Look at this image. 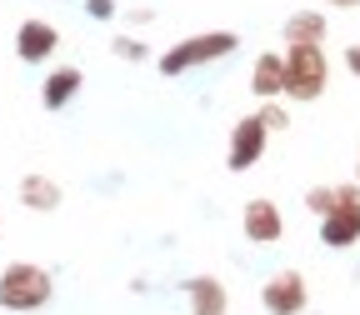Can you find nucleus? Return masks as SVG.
<instances>
[{
	"mask_svg": "<svg viewBox=\"0 0 360 315\" xmlns=\"http://www.w3.org/2000/svg\"><path fill=\"white\" fill-rule=\"evenodd\" d=\"M240 51V35L236 30H200V35H186V40H175L170 51H160L155 70L165 80H180V75H191L200 65H215V60H231Z\"/></svg>",
	"mask_w": 360,
	"mask_h": 315,
	"instance_id": "nucleus-1",
	"label": "nucleus"
},
{
	"mask_svg": "<svg viewBox=\"0 0 360 315\" xmlns=\"http://www.w3.org/2000/svg\"><path fill=\"white\" fill-rule=\"evenodd\" d=\"M56 300V281L51 270L35 265V260H11L6 270H0V310L11 315H35Z\"/></svg>",
	"mask_w": 360,
	"mask_h": 315,
	"instance_id": "nucleus-2",
	"label": "nucleus"
},
{
	"mask_svg": "<svg viewBox=\"0 0 360 315\" xmlns=\"http://www.w3.org/2000/svg\"><path fill=\"white\" fill-rule=\"evenodd\" d=\"M285 101L295 105H310L326 96V80H330V65H326V51L321 45H285Z\"/></svg>",
	"mask_w": 360,
	"mask_h": 315,
	"instance_id": "nucleus-3",
	"label": "nucleus"
},
{
	"mask_svg": "<svg viewBox=\"0 0 360 315\" xmlns=\"http://www.w3.org/2000/svg\"><path fill=\"white\" fill-rule=\"evenodd\" d=\"M321 245H330V250L360 245V186L355 180L335 186V205L321 215Z\"/></svg>",
	"mask_w": 360,
	"mask_h": 315,
	"instance_id": "nucleus-4",
	"label": "nucleus"
},
{
	"mask_svg": "<svg viewBox=\"0 0 360 315\" xmlns=\"http://www.w3.org/2000/svg\"><path fill=\"white\" fill-rule=\"evenodd\" d=\"M265 146H270V130H265L255 115H240V120L231 125V141H225V165H231L236 175H245V170L260 165Z\"/></svg>",
	"mask_w": 360,
	"mask_h": 315,
	"instance_id": "nucleus-5",
	"label": "nucleus"
},
{
	"mask_svg": "<svg viewBox=\"0 0 360 315\" xmlns=\"http://www.w3.org/2000/svg\"><path fill=\"white\" fill-rule=\"evenodd\" d=\"M260 305H265V315H305V305H310L305 276L300 270H276V276L260 285Z\"/></svg>",
	"mask_w": 360,
	"mask_h": 315,
	"instance_id": "nucleus-6",
	"label": "nucleus"
},
{
	"mask_svg": "<svg viewBox=\"0 0 360 315\" xmlns=\"http://www.w3.org/2000/svg\"><path fill=\"white\" fill-rule=\"evenodd\" d=\"M240 231H245L250 245H276L285 236V215H281V205L270 200V195H255L240 210Z\"/></svg>",
	"mask_w": 360,
	"mask_h": 315,
	"instance_id": "nucleus-7",
	"label": "nucleus"
},
{
	"mask_svg": "<svg viewBox=\"0 0 360 315\" xmlns=\"http://www.w3.org/2000/svg\"><path fill=\"white\" fill-rule=\"evenodd\" d=\"M56 45H60V30L51 20L30 15V20L15 25V60H25V65H45L56 56Z\"/></svg>",
	"mask_w": 360,
	"mask_h": 315,
	"instance_id": "nucleus-8",
	"label": "nucleus"
},
{
	"mask_svg": "<svg viewBox=\"0 0 360 315\" xmlns=\"http://www.w3.org/2000/svg\"><path fill=\"white\" fill-rule=\"evenodd\" d=\"M250 96L255 101H285V56L281 51H260L250 65Z\"/></svg>",
	"mask_w": 360,
	"mask_h": 315,
	"instance_id": "nucleus-9",
	"label": "nucleus"
},
{
	"mask_svg": "<svg viewBox=\"0 0 360 315\" xmlns=\"http://www.w3.org/2000/svg\"><path fill=\"white\" fill-rule=\"evenodd\" d=\"M80 85H85V70L80 65H56L51 75L40 80V105L45 110H65L80 96Z\"/></svg>",
	"mask_w": 360,
	"mask_h": 315,
	"instance_id": "nucleus-10",
	"label": "nucleus"
},
{
	"mask_svg": "<svg viewBox=\"0 0 360 315\" xmlns=\"http://www.w3.org/2000/svg\"><path fill=\"white\" fill-rule=\"evenodd\" d=\"M15 195H20V205L25 210H35V215H51V210H60V200H65V191H60V180H51V175H20V186H15Z\"/></svg>",
	"mask_w": 360,
	"mask_h": 315,
	"instance_id": "nucleus-11",
	"label": "nucleus"
},
{
	"mask_svg": "<svg viewBox=\"0 0 360 315\" xmlns=\"http://www.w3.org/2000/svg\"><path fill=\"white\" fill-rule=\"evenodd\" d=\"M186 300H191V315H225L231 310V290H225V281H215V276H191Z\"/></svg>",
	"mask_w": 360,
	"mask_h": 315,
	"instance_id": "nucleus-12",
	"label": "nucleus"
},
{
	"mask_svg": "<svg viewBox=\"0 0 360 315\" xmlns=\"http://www.w3.org/2000/svg\"><path fill=\"white\" fill-rule=\"evenodd\" d=\"M326 30H330V20H326L321 11H295V15H285V25H281L285 45H321Z\"/></svg>",
	"mask_w": 360,
	"mask_h": 315,
	"instance_id": "nucleus-13",
	"label": "nucleus"
},
{
	"mask_svg": "<svg viewBox=\"0 0 360 315\" xmlns=\"http://www.w3.org/2000/svg\"><path fill=\"white\" fill-rule=\"evenodd\" d=\"M255 120H260L270 135L290 130V110H285V101H260V105H255Z\"/></svg>",
	"mask_w": 360,
	"mask_h": 315,
	"instance_id": "nucleus-14",
	"label": "nucleus"
},
{
	"mask_svg": "<svg viewBox=\"0 0 360 315\" xmlns=\"http://www.w3.org/2000/svg\"><path fill=\"white\" fill-rule=\"evenodd\" d=\"M330 205H335V186H310V191H305V210H310L315 220H321Z\"/></svg>",
	"mask_w": 360,
	"mask_h": 315,
	"instance_id": "nucleus-15",
	"label": "nucleus"
},
{
	"mask_svg": "<svg viewBox=\"0 0 360 315\" xmlns=\"http://www.w3.org/2000/svg\"><path fill=\"white\" fill-rule=\"evenodd\" d=\"M110 51H115L120 60H130V65H141V60L150 56V51H146V45H141V40H135V35H115V40H110Z\"/></svg>",
	"mask_w": 360,
	"mask_h": 315,
	"instance_id": "nucleus-16",
	"label": "nucleus"
},
{
	"mask_svg": "<svg viewBox=\"0 0 360 315\" xmlns=\"http://www.w3.org/2000/svg\"><path fill=\"white\" fill-rule=\"evenodd\" d=\"M85 15L90 20H110L115 15V0H85Z\"/></svg>",
	"mask_w": 360,
	"mask_h": 315,
	"instance_id": "nucleus-17",
	"label": "nucleus"
},
{
	"mask_svg": "<svg viewBox=\"0 0 360 315\" xmlns=\"http://www.w3.org/2000/svg\"><path fill=\"white\" fill-rule=\"evenodd\" d=\"M345 70L360 80V45H345Z\"/></svg>",
	"mask_w": 360,
	"mask_h": 315,
	"instance_id": "nucleus-18",
	"label": "nucleus"
},
{
	"mask_svg": "<svg viewBox=\"0 0 360 315\" xmlns=\"http://www.w3.org/2000/svg\"><path fill=\"white\" fill-rule=\"evenodd\" d=\"M155 20V11L150 6H141V11H130V25H150Z\"/></svg>",
	"mask_w": 360,
	"mask_h": 315,
	"instance_id": "nucleus-19",
	"label": "nucleus"
},
{
	"mask_svg": "<svg viewBox=\"0 0 360 315\" xmlns=\"http://www.w3.org/2000/svg\"><path fill=\"white\" fill-rule=\"evenodd\" d=\"M326 6H335V11H360V0H326Z\"/></svg>",
	"mask_w": 360,
	"mask_h": 315,
	"instance_id": "nucleus-20",
	"label": "nucleus"
},
{
	"mask_svg": "<svg viewBox=\"0 0 360 315\" xmlns=\"http://www.w3.org/2000/svg\"><path fill=\"white\" fill-rule=\"evenodd\" d=\"M355 186H360V170H355Z\"/></svg>",
	"mask_w": 360,
	"mask_h": 315,
	"instance_id": "nucleus-21",
	"label": "nucleus"
},
{
	"mask_svg": "<svg viewBox=\"0 0 360 315\" xmlns=\"http://www.w3.org/2000/svg\"><path fill=\"white\" fill-rule=\"evenodd\" d=\"M0 225H6V220H0Z\"/></svg>",
	"mask_w": 360,
	"mask_h": 315,
	"instance_id": "nucleus-22",
	"label": "nucleus"
}]
</instances>
